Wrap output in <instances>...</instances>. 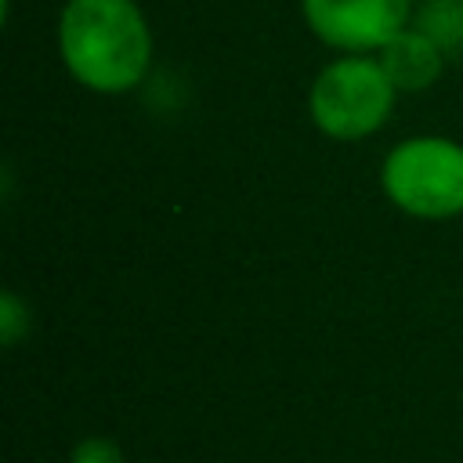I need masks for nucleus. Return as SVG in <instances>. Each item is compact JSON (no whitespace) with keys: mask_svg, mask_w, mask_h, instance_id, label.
Here are the masks:
<instances>
[{"mask_svg":"<svg viewBox=\"0 0 463 463\" xmlns=\"http://www.w3.org/2000/svg\"><path fill=\"white\" fill-rule=\"evenodd\" d=\"M383 195L409 217L445 221L463 213V145L441 134L398 141L380 170Z\"/></svg>","mask_w":463,"mask_h":463,"instance_id":"f03ea898","label":"nucleus"},{"mask_svg":"<svg viewBox=\"0 0 463 463\" xmlns=\"http://www.w3.org/2000/svg\"><path fill=\"white\" fill-rule=\"evenodd\" d=\"M438 4H445L449 14L427 4V11H423V25H420V29H423L430 40H438V47H449V43L459 40V29H463V0H438Z\"/></svg>","mask_w":463,"mask_h":463,"instance_id":"423d86ee","label":"nucleus"},{"mask_svg":"<svg viewBox=\"0 0 463 463\" xmlns=\"http://www.w3.org/2000/svg\"><path fill=\"white\" fill-rule=\"evenodd\" d=\"M383 72L398 90H423L441 76V47L423 29H402L380 47Z\"/></svg>","mask_w":463,"mask_h":463,"instance_id":"39448f33","label":"nucleus"},{"mask_svg":"<svg viewBox=\"0 0 463 463\" xmlns=\"http://www.w3.org/2000/svg\"><path fill=\"white\" fill-rule=\"evenodd\" d=\"M58 54L69 76L94 94L134 90L152 61V33L134 0H65Z\"/></svg>","mask_w":463,"mask_h":463,"instance_id":"f257e3e1","label":"nucleus"},{"mask_svg":"<svg viewBox=\"0 0 463 463\" xmlns=\"http://www.w3.org/2000/svg\"><path fill=\"white\" fill-rule=\"evenodd\" d=\"M398 87L383 72L376 58L347 54L329 61L311 90H307V116L311 123L333 141H358L380 130L394 109Z\"/></svg>","mask_w":463,"mask_h":463,"instance_id":"7ed1b4c3","label":"nucleus"},{"mask_svg":"<svg viewBox=\"0 0 463 463\" xmlns=\"http://www.w3.org/2000/svg\"><path fill=\"white\" fill-rule=\"evenodd\" d=\"M300 7L322 43L344 54H365L405 29L412 0H300Z\"/></svg>","mask_w":463,"mask_h":463,"instance_id":"20e7f679","label":"nucleus"},{"mask_svg":"<svg viewBox=\"0 0 463 463\" xmlns=\"http://www.w3.org/2000/svg\"><path fill=\"white\" fill-rule=\"evenodd\" d=\"M25 333H29V307L7 289L0 297V340H4V347H14Z\"/></svg>","mask_w":463,"mask_h":463,"instance_id":"0eeeda50","label":"nucleus"},{"mask_svg":"<svg viewBox=\"0 0 463 463\" xmlns=\"http://www.w3.org/2000/svg\"><path fill=\"white\" fill-rule=\"evenodd\" d=\"M69 463H123L119 456V445L109 441V438H87L72 449V459Z\"/></svg>","mask_w":463,"mask_h":463,"instance_id":"6e6552de","label":"nucleus"}]
</instances>
